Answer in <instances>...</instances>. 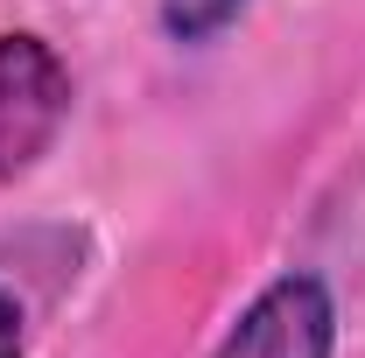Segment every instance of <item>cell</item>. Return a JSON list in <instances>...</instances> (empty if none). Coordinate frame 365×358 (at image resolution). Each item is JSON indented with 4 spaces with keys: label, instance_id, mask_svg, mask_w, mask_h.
<instances>
[{
    "label": "cell",
    "instance_id": "obj_1",
    "mask_svg": "<svg viewBox=\"0 0 365 358\" xmlns=\"http://www.w3.org/2000/svg\"><path fill=\"white\" fill-rule=\"evenodd\" d=\"M71 120V63L49 36L7 29L0 36V183L29 176L49 155V140Z\"/></svg>",
    "mask_w": 365,
    "mask_h": 358
},
{
    "label": "cell",
    "instance_id": "obj_2",
    "mask_svg": "<svg viewBox=\"0 0 365 358\" xmlns=\"http://www.w3.org/2000/svg\"><path fill=\"white\" fill-rule=\"evenodd\" d=\"M337 352V302L317 274H281L267 281L239 323L218 337L211 358H330Z\"/></svg>",
    "mask_w": 365,
    "mask_h": 358
},
{
    "label": "cell",
    "instance_id": "obj_4",
    "mask_svg": "<svg viewBox=\"0 0 365 358\" xmlns=\"http://www.w3.org/2000/svg\"><path fill=\"white\" fill-rule=\"evenodd\" d=\"M0 358H21V310L7 288H0Z\"/></svg>",
    "mask_w": 365,
    "mask_h": 358
},
{
    "label": "cell",
    "instance_id": "obj_3",
    "mask_svg": "<svg viewBox=\"0 0 365 358\" xmlns=\"http://www.w3.org/2000/svg\"><path fill=\"white\" fill-rule=\"evenodd\" d=\"M239 14H246V0H162V29L176 43H211Z\"/></svg>",
    "mask_w": 365,
    "mask_h": 358
}]
</instances>
